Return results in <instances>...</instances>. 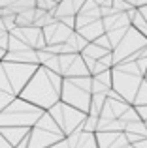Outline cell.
Masks as SVG:
<instances>
[{
  "instance_id": "cell-14",
  "label": "cell",
  "mask_w": 147,
  "mask_h": 148,
  "mask_svg": "<svg viewBox=\"0 0 147 148\" xmlns=\"http://www.w3.org/2000/svg\"><path fill=\"white\" fill-rule=\"evenodd\" d=\"M77 32H79L83 38H87L89 41H94V40H98L102 34H106V28H104L102 19H98V21H94V23H91V25H87V26H83V28H79Z\"/></svg>"
},
{
  "instance_id": "cell-6",
  "label": "cell",
  "mask_w": 147,
  "mask_h": 148,
  "mask_svg": "<svg viewBox=\"0 0 147 148\" xmlns=\"http://www.w3.org/2000/svg\"><path fill=\"white\" fill-rule=\"evenodd\" d=\"M0 64H2L4 71H6L8 79L11 83V88L17 96L23 92V88L28 84V81L32 79L36 69L40 68L36 64H23V62H10V60H0Z\"/></svg>"
},
{
  "instance_id": "cell-22",
  "label": "cell",
  "mask_w": 147,
  "mask_h": 148,
  "mask_svg": "<svg viewBox=\"0 0 147 148\" xmlns=\"http://www.w3.org/2000/svg\"><path fill=\"white\" fill-rule=\"evenodd\" d=\"M15 98H17V96L15 94H11V92H6V90H0V111H2V109H6L8 105L11 103V101H13Z\"/></svg>"
},
{
  "instance_id": "cell-9",
  "label": "cell",
  "mask_w": 147,
  "mask_h": 148,
  "mask_svg": "<svg viewBox=\"0 0 147 148\" xmlns=\"http://www.w3.org/2000/svg\"><path fill=\"white\" fill-rule=\"evenodd\" d=\"M10 34L15 36V38H19L23 43H26L32 49L47 47V41H45V38H44V30L38 28V26H15Z\"/></svg>"
},
{
  "instance_id": "cell-21",
  "label": "cell",
  "mask_w": 147,
  "mask_h": 148,
  "mask_svg": "<svg viewBox=\"0 0 147 148\" xmlns=\"http://www.w3.org/2000/svg\"><path fill=\"white\" fill-rule=\"evenodd\" d=\"M134 103H136V105H145L147 103V79H144V83H141V86H140V90H138V94H136Z\"/></svg>"
},
{
  "instance_id": "cell-5",
  "label": "cell",
  "mask_w": 147,
  "mask_h": 148,
  "mask_svg": "<svg viewBox=\"0 0 147 148\" xmlns=\"http://www.w3.org/2000/svg\"><path fill=\"white\" fill-rule=\"evenodd\" d=\"M49 114L55 118V122L60 126V130L64 131V135H70L77 130H83V122L87 118V112L79 111V109L72 107V105L59 101L49 109Z\"/></svg>"
},
{
  "instance_id": "cell-17",
  "label": "cell",
  "mask_w": 147,
  "mask_h": 148,
  "mask_svg": "<svg viewBox=\"0 0 147 148\" xmlns=\"http://www.w3.org/2000/svg\"><path fill=\"white\" fill-rule=\"evenodd\" d=\"M107 53H111V51H107V49H104V47H100L98 43H94V41H91V43L87 45V47L83 49V56H91V58H94V60H100L102 56H106Z\"/></svg>"
},
{
  "instance_id": "cell-19",
  "label": "cell",
  "mask_w": 147,
  "mask_h": 148,
  "mask_svg": "<svg viewBox=\"0 0 147 148\" xmlns=\"http://www.w3.org/2000/svg\"><path fill=\"white\" fill-rule=\"evenodd\" d=\"M42 66H44V68H47V69H51V71L60 73V58H59V54H51V56H49Z\"/></svg>"
},
{
  "instance_id": "cell-15",
  "label": "cell",
  "mask_w": 147,
  "mask_h": 148,
  "mask_svg": "<svg viewBox=\"0 0 147 148\" xmlns=\"http://www.w3.org/2000/svg\"><path fill=\"white\" fill-rule=\"evenodd\" d=\"M15 25L17 26H34L36 25V8L25 10L15 15Z\"/></svg>"
},
{
  "instance_id": "cell-2",
  "label": "cell",
  "mask_w": 147,
  "mask_h": 148,
  "mask_svg": "<svg viewBox=\"0 0 147 148\" xmlns=\"http://www.w3.org/2000/svg\"><path fill=\"white\" fill-rule=\"evenodd\" d=\"M44 109L17 96L6 109L0 111V126H17V127H34L42 118Z\"/></svg>"
},
{
  "instance_id": "cell-20",
  "label": "cell",
  "mask_w": 147,
  "mask_h": 148,
  "mask_svg": "<svg viewBox=\"0 0 147 148\" xmlns=\"http://www.w3.org/2000/svg\"><path fill=\"white\" fill-rule=\"evenodd\" d=\"M57 6H59V2H55V0H36V8L38 10H44V11L55 13Z\"/></svg>"
},
{
  "instance_id": "cell-10",
  "label": "cell",
  "mask_w": 147,
  "mask_h": 148,
  "mask_svg": "<svg viewBox=\"0 0 147 148\" xmlns=\"http://www.w3.org/2000/svg\"><path fill=\"white\" fill-rule=\"evenodd\" d=\"M44 30V38L45 41H47V45H57V43H66L68 38L72 36L74 28H70V26H66L62 21H59L57 19L55 23H51V25H47Z\"/></svg>"
},
{
  "instance_id": "cell-23",
  "label": "cell",
  "mask_w": 147,
  "mask_h": 148,
  "mask_svg": "<svg viewBox=\"0 0 147 148\" xmlns=\"http://www.w3.org/2000/svg\"><path fill=\"white\" fill-rule=\"evenodd\" d=\"M132 4H128L126 0H113V10L115 11H130L132 10Z\"/></svg>"
},
{
  "instance_id": "cell-18",
  "label": "cell",
  "mask_w": 147,
  "mask_h": 148,
  "mask_svg": "<svg viewBox=\"0 0 147 148\" xmlns=\"http://www.w3.org/2000/svg\"><path fill=\"white\" fill-rule=\"evenodd\" d=\"M76 148H98L96 141V133H89V131H81L79 139H77Z\"/></svg>"
},
{
  "instance_id": "cell-25",
  "label": "cell",
  "mask_w": 147,
  "mask_h": 148,
  "mask_svg": "<svg viewBox=\"0 0 147 148\" xmlns=\"http://www.w3.org/2000/svg\"><path fill=\"white\" fill-rule=\"evenodd\" d=\"M59 21H62L66 26H70V28L76 30V15H72V17H62V19H59Z\"/></svg>"
},
{
  "instance_id": "cell-4",
  "label": "cell",
  "mask_w": 147,
  "mask_h": 148,
  "mask_svg": "<svg viewBox=\"0 0 147 148\" xmlns=\"http://www.w3.org/2000/svg\"><path fill=\"white\" fill-rule=\"evenodd\" d=\"M64 131L60 130V126L55 122L49 111H45L42 114V118L34 124V127L30 130L28 135V146L26 148H49L51 145L59 143L60 139H64Z\"/></svg>"
},
{
  "instance_id": "cell-16",
  "label": "cell",
  "mask_w": 147,
  "mask_h": 148,
  "mask_svg": "<svg viewBox=\"0 0 147 148\" xmlns=\"http://www.w3.org/2000/svg\"><path fill=\"white\" fill-rule=\"evenodd\" d=\"M66 43H68V45H70V47L74 49V53H83V49L87 47V45L91 43V41H89L87 38H83L79 32H77V30H74V32H72V36L68 38V41H66Z\"/></svg>"
},
{
  "instance_id": "cell-13",
  "label": "cell",
  "mask_w": 147,
  "mask_h": 148,
  "mask_svg": "<svg viewBox=\"0 0 147 148\" xmlns=\"http://www.w3.org/2000/svg\"><path fill=\"white\" fill-rule=\"evenodd\" d=\"M91 75V71H89L87 64H85V58L83 54H76V58L72 60V64L68 66V69L64 71V77H87Z\"/></svg>"
},
{
  "instance_id": "cell-7",
  "label": "cell",
  "mask_w": 147,
  "mask_h": 148,
  "mask_svg": "<svg viewBox=\"0 0 147 148\" xmlns=\"http://www.w3.org/2000/svg\"><path fill=\"white\" fill-rule=\"evenodd\" d=\"M145 45H147V38L140 32V30H136L134 26H130V28L126 30L125 38H123V40L119 41V45L113 49L115 66L121 64V62H125L126 58H130L134 53L141 51Z\"/></svg>"
},
{
  "instance_id": "cell-8",
  "label": "cell",
  "mask_w": 147,
  "mask_h": 148,
  "mask_svg": "<svg viewBox=\"0 0 147 148\" xmlns=\"http://www.w3.org/2000/svg\"><path fill=\"white\" fill-rule=\"evenodd\" d=\"M141 83H144L141 75H132V73H126V71L113 68V90H117L128 103H134Z\"/></svg>"
},
{
  "instance_id": "cell-12",
  "label": "cell",
  "mask_w": 147,
  "mask_h": 148,
  "mask_svg": "<svg viewBox=\"0 0 147 148\" xmlns=\"http://www.w3.org/2000/svg\"><path fill=\"white\" fill-rule=\"evenodd\" d=\"M85 2H87V0H60L59 6H57V10H55V17L57 19H62V17L77 15Z\"/></svg>"
},
{
  "instance_id": "cell-11",
  "label": "cell",
  "mask_w": 147,
  "mask_h": 148,
  "mask_svg": "<svg viewBox=\"0 0 147 148\" xmlns=\"http://www.w3.org/2000/svg\"><path fill=\"white\" fill-rule=\"evenodd\" d=\"M32 127H17V126H0V133L4 135L11 146H19L25 139H28Z\"/></svg>"
},
{
  "instance_id": "cell-27",
  "label": "cell",
  "mask_w": 147,
  "mask_h": 148,
  "mask_svg": "<svg viewBox=\"0 0 147 148\" xmlns=\"http://www.w3.org/2000/svg\"><path fill=\"white\" fill-rule=\"evenodd\" d=\"M0 148H13V146L10 145V143L6 141V139H4V135H2V133H0Z\"/></svg>"
},
{
  "instance_id": "cell-26",
  "label": "cell",
  "mask_w": 147,
  "mask_h": 148,
  "mask_svg": "<svg viewBox=\"0 0 147 148\" xmlns=\"http://www.w3.org/2000/svg\"><path fill=\"white\" fill-rule=\"evenodd\" d=\"M49 148H72V146H70V143H68V139L64 137V139H60L59 143H55V145H51Z\"/></svg>"
},
{
  "instance_id": "cell-24",
  "label": "cell",
  "mask_w": 147,
  "mask_h": 148,
  "mask_svg": "<svg viewBox=\"0 0 147 148\" xmlns=\"http://www.w3.org/2000/svg\"><path fill=\"white\" fill-rule=\"evenodd\" d=\"M94 43H98L100 47H104V49H107V51H113V45H111V41H110V38H107V34H102L98 40H94Z\"/></svg>"
},
{
  "instance_id": "cell-3",
  "label": "cell",
  "mask_w": 147,
  "mask_h": 148,
  "mask_svg": "<svg viewBox=\"0 0 147 148\" xmlns=\"http://www.w3.org/2000/svg\"><path fill=\"white\" fill-rule=\"evenodd\" d=\"M92 99V75L87 77H64L60 101L87 112L91 109Z\"/></svg>"
},
{
  "instance_id": "cell-1",
  "label": "cell",
  "mask_w": 147,
  "mask_h": 148,
  "mask_svg": "<svg viewBox=\"0 0 147 148\" xmlns=\"http://www.w3.org/2000/svg\"><path fill=\"white\" fill-rule=\"evenodd\" d=\"M62 83H64V77L60 73L40 66L19 96L23 99L30 101V103L38 105V107H42L44 111H49L55 103L60 101Z\"/></svg>"
}]
</instances>
